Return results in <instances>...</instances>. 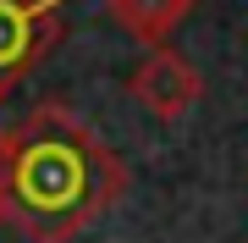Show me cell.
I'll list each match as a JSON object with an SVG mask.
<instances>
[{
  "label": "cell",
  "mask_w": 248,
  "mask_h": 243,
  "mask_svg": "<svg viewBox=\"0 0 248 243\" xmlns=\"http://www.w3.org/2000/svg\"><path fill=\"white\" fill-rule=\"evenodd\" d=\"M127 194V166L61 99L28 111L6 133L0 210L28 243H72Z\"/></svg>",
  "instance_id": "6da1fadb"
},
{
  "label": "cell",
  "mask_w": 248,
  "mask_h": 243,
  "mask_svg": "<svg viewBox=\"0 0 248 243\" xmlns=\"http://www.w3.org/2000/svg\"><path fill=\"white\" fill-rule=\"evenodd\" d=\"M127 89H133V99L143 111H149L155 122H182L187 111L204 99V78H199V66L187 61L182 50H171V45H155L143 61L133 66V78H127Z\"/></svg>",
  "instance_id": "7a4b0ae2"
},
{
  "label": "cell",
  "mask_w": 248,
  "mask_h": 243,
  "mask_svg": "<svg viewBox=\"0 0 248 243\" xmlns=\"http://www.w3.org/2000/svg\"><path fill=\"white\" fill-rule=\"evenodd\" d=\"M55 39H61L55 0H0V94L17 89Z\"/></svg>",
  "instance_id": "3957f363"
},
{
  "label": "cell",
  "mask_w": 248,
  "mask_h": 243,
  "mask_svg": "<svg viewBox=\"0 0 248 243\" xmlns=\"http://www.w3.org/2000/svg\"><path fill=\"white\" fill-rule=\"evenodd\" d=\"M187 11H193V0H110V17L122 22L133 39H143L149 50L177 33Z\"/></svg>",
  "instance_id": "277c9868"
},
{
  "label": "cell",
  "mask_w": 248,
  "mask_h": 243,
  "mask_svg": "<svg viewBox=\"0 0 248 243\" xmlns=\"http://www.w3.org/2000/svg\"><path fill=\"white\" fill-rule=\"evenodd\" d=\"M0 166H6V133H0Z\"/></svg>",
  "instance_id": "5b68a950"
},
{
  "label": "cell",
  "mask_w": 248,
  "mask_h": 243,
  "mask_svg": "<svg viewBox=\"0 0 248 243\" xmlns=\"http://www.w3.org/2000/svg\"><path fill=\"white\" fill-rule=\"evenodd\" d=\"M0 221H6V210H0Z\"/></svg>",
  "instance_id": "8992f818"
},
{
  "label": "cell",
  "mask_w": 248,
  "mask_h": 243,
  "mask_svg": "<svg viewBox=\"0 0 248 243\" xmlns=\"http://www.w3.org/2000/svg\"><path fill=\"white\" fill-rule=\"evenodd\" d=\"M55 6H61V0H55Z\"/></svg>",
  "instance_id": "52a82bcc"
}]
</instances>
